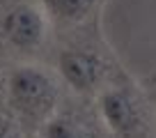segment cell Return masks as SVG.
<instances>
[{
	"instance_id": "6da1fadb",
	"label": "cell",
	"mask_w": 156,
	"mask_h": 138,
	"mask_svg": "<svg viewBox=\"0 0 156 138\" xmlns=\"http://www.w3.org/2000/svg\"><path fill=\"white\" fill-rule=\"evenodd\" d=\"M97 113L112 138H156L149 101L129 81L106 85L97 94Z\"/></svg>"
},
{
	"instance_id": "7a4b0ae2",
	"label": "cell",
	"mask_w": 156,
	"mask_h": 138,
	"mask_svg": "<svg viewBox=\"0 0 156 138\" xmlns=\"http://www.w3.org/2000/svg\"><path fill=\"white\" fill-rule=\"evenodd\" d=\"M7 99L14 118L41 129L46 120L60 108V90L55 78L34 64L16 67L7 81Z\"/></svg>"
},
{
	"instance_id": "3957f363",
	"label": "cell",
	"mask_w": 156,
	"mask_h": 138,
	"mask_svg": "<svg viewBox=\"0 0 156 138\" xmlns=\"http://www.w3.org/2000/svg\"><path fill=\"white\" fill-rule=\"evenodd\" d=\"M48 9L41 0H14L0 16V34L21 53L39 51L48 34Z\"/></svg>"
},
{
	"instance_id": "277c9868",
	"label": "cell",
	"mask_w": 156,
	"mask_h": 138,
	"mask_svg": "<svg viewBox=\"0 0 156 138\" xmlns=\"http://www.w3.org/2000/svg\"><path fill=\"white\" fill-rule=\"evenodd\" d=\"M64 83L78 94H99L106 88L108 62L90 49H64L58 58Z\"/></svg>"
},
{
	"instance_id": "5b68a950",
	"label": "cell",
	"mask_w": 156,
	"mask_h": 138,
	"mask_svg": "<svg viewBox=\"0 0 156 138\" xmlns=\"http://www.w3.org/2000/svg\"><path fill=\"white\" fill-rule=\"evenodd\" d=\"M39 133L41 138H101L97 120L80 108H58Z\"/></svg>"
},
{
	"instance_id": "8992f818",
	"label": "cell",
	"mask_w": 156,
	"mask_h": 138,
	"mask_svg": "<svg viewBox=\"0 0 156 138\" xmlns=\"http://www.w3.org/2000/svg\"><path fill=\"white\" fill-rule=\"evenodd\" d=\"M51 16L60 21H80L94 9L99 0H41Z\"/></svg>"
},
{
	"instance_id": "52a82bcc",
	"label": "cell",
	"mask_w": 156,
	"mask_h": 138,
	"mask_svg": "<svg viewBox=\"0 0 156 138\" xmlns=\"http://www.w3.org/2000/svg\"><path fill=\"white\" fill-rule=\"evenodd\" d=\"M0 138H19V124L16 118L5 111H0Z\"/></svg>"
}]
</instances>
